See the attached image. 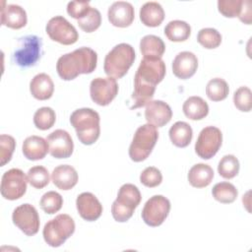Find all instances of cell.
I'll list each match as a JSON object with an SVG mask.
<instances>
[{
  "mask_svg": "<svg viewBox=\"0 0 252 252\" xmlns=\"http://www.w3.org/2000/svg\"><path fill=\"white\" fill-rule=\"evenodd\" d=\"M165 71V63L161 58H143L134 77V104L131 108L145 106L152 100L156 86L162 81Z\"/></svg>",
  "mask_w": 252,
  "mask_h": 252,
  "instance_id": "1",
  "label": "cell"
},
{
  "mask_svg": "<svg viewBox=\"0 0 252 252\" xmlns=\"http://www.w3.org/2000/svg\"><path fill=\"white\" fill-rule=\"evenodd\" d=\"M97 54L90 47H80L60 56L56 63L59 77L71 81L81 74H91L96 68Z\"/></svg>",
  "mask_w": 252,
  "mask_h": 252,
  "instance_id": "2",
  "label": "cell"
},
{
  "mask_svg": "<svg viewBox=\"0 0 252 252\" xmlns=\"http://www.w3.org/2000/svg\"><path fill=\"white\" fill-rule=\"evenodd\" d=\"M99 114L92 108L76 109L70 116V123L75 128L77 137L84 145H93L99 137Z\"/></svg>",
  "mask_w": 252,
  "mask_h": 252,
  "instance_id": "3",
  "label": "cell"
},
{
  "mask_svg": "<svg viewBox=\"0 0 252 252\" xmlns=\"http://www.w3.org/2000/svg\"><path fill=\"white\" fill-rule=\"evenodd\" d=\"M136 58L134 48L128 43L115 45L104 58L103 69L108 77L122 78L133 65Z\"/></svg>",
  "mask_w": 252,
  "mask_h": 252,
  "instance_id": "4",
  "label": "cell"
},
{
  "mask_svg": "<svg viewBox=\"0 0 252 252\" xmlns=\"http://www.w3.org/2000/svg\"><path fill=\"white\" fill-rule=\"evenodd\" d=\"M142 199L137 186L131 183L123 184L117 194V198L112 203L111 214L118 222L127 221L134 214Z\"/></svg>",
  "mask_w": 252,
  "mask_h": 252,
  "instance_id": "5",
  "label": "cell"
},
{
  "mask_svg": "<svg viewBox=\"0 0 252 252\" xmlns=\"http://www.w3.org/2000/svg\"><path fill=\"white\" fill-rule=\"evenodd\" d=\"M158 139V132L156 126L147 123L140 126L133 137L129 147V157L133 161L145 160L152 153Z\"/></svg>",
  "mask_w": 252,
  "mask_h": 252,
  "instance_id": "6",
  "label": "cell"
},
{
  "mask_svg": "<svg viewBox=\"0 0 252 252\" xmlns=\"http://www.w3.org/2000/svg\"><path fill=\"white\" fill-rule=\"evenodd\" d=\"M75 231V221L67 214L57 215L48 220L42 230L44 241L51 247L61 246Z\"/></svg>",
  "mask_w": 252,
  "mask_h": 252,
  "instance_id": "7",
  "label": "cell"
},
{
  "mask_svg": "<svg viewBox=\"0 0 252 252\" xmlns=\"http://www.w3.org/2000/svg\"><path fill=\"white\" fill-rule=\"evenodd\" d=\"M222 143L221 131L215 126L203 128L195 144L196 154L204 159L212 158L220 150Z\"/></svg>",
  "mask_w": 252,
  "mask_h": 252,
  "instance_id": "8",
  "label": "cell"
},
{
  "mask_svg": "<svg viewBox=\"0 0 252 252\" xmlns=\"http://www.w3.org/2000/svg\"><path fill=\"white\" fill-rule=\"evenodd\" d=\"M28 178L20 168L7 170L1 179V195L7 200H17L23 197L27 191Z\"/></svg>",
  "mask_w": 252,
  "mask_h": 252,
  "instance_id": "9",
  "label": "cell"
},
{
  "mask_svg": "<svg viewBox=\"0 0 252 252\" xmlns=\"http://www.w3.org/2000/svg\"><path fill=\"white\" fill-rule=\"evenodd\" d=\"M170 211V202L162 195L151 197L142 210V219L149 226H158L167 218Z\"/></svg>",
  "mask_w": 252,
  "mask_h": 252,
  "instance_id": "10",
  "label": "cell"
},
{
  "mask_svg": "<svg viewBox=\"0 0 252 252\" xmlns=\"http://www.w3.org/2000/svg\"><path fill=\"white\" fill-rule=\"evenodd\" d=\"M41 40L36 35H27L21 38L18 48L13 54L14 61L21 67H30L35 64L40 57Z\"/></svg>",
  "mask_w": 252,
  "mask_h": 252,
  "instance_id": "11",
  "label": "cell"
},
{
  "mask_svg": "<svg viewBox=\"0 0 252 252\" xmlns=\"http://www.w3.org/2000/svg\"><path fill=\"white\" fill-rule=\"evenodd\" d=\"M45 31L52 40L64 45L73 44L79 38L75 27L63 16H55L51 18L46 24Z\"/></svg>",
  "mask_w": 252,
  "mask_h": 252,
  "instance_id": "12",
  "label": "cell"
},
{
  "mask_svg": "<svg viewBox=\"0 0 252 252\" xmlns=\"http://www.w3.org/2000/svg\"><path fill=\"white\" fill-rule=\"evenodd\" d=\"M13 223L28 236H32L39 229V216L36 209L31 204H23L17 207L12 214Z\"/></svg>",
  "mask_w": 252,
  "mask_h": 252,
  "instance_id": "13",
  "label": "cell"
},
{
  "mask_svg": "<svg viewBox=\"0 0 252 252\" xmlns=\"http://www.w3.org/2000/svg\"><path fill=\"white\" fill-rule=\"evenodd\" d=\"M118 94V84L114 78H95L91 82L90 94L96 104L108 105Z\"/></svg>",
  "mask_w": 252,
  "mask_h": 252,
  "instance_id": "14",
  "label": "cell"
},
{
  "mask_svg": "<svg viewBox=\"0 0 252 252\" xmlns=\"http://www.w3.org/2000/svg\"><path fill=\"white\" fill-rule=\"evenodd\" d=\"M46 141L49 153L55 158H67L73 154L74 143L72 137L63 129H57L50 133Z\"/></svg>",
  "mask_w": 252,
  "mask_h": 252,
  "instance_id": "15",
  "label": "cell"
},
{
  "mask_svg": "<svg viewBox=\"0 0 252 252\" xmlns=\"http://www.w3.org/2000/svg\"><path fill=\"white\" fill-rule=\"evenodd\" d=\"M218 9L226 18L238 17L242 23L251 24V3L249 0H219Z\"/></svg>",
  "mask_w": 252,
  "mask_h": 252,
  "instance_id": "16",
  "label": "cell"
},
{
  "mask_svg": "<svg viewBox=\"0 0 252 252\" xmlns=\"http://www.w3.org/2000/svg\"><path fill=\"white\" fill-rule=\"evenodd\" d=\"M79 215L88 221L96 220L102 214V205L91 192H83L76 199Z\"/></svg>",
  "mask_w": 252,
  "mask_h": 252,
  "instance_id": "17",
  "label": "cell"
},
{
  "mask_svg": "<svg viewBox=\"0 0 252 252\" xmlns=\"http://www.w3.org/2000/svg\"><path fill=\"white\" fill-rule=\"evenodd\" d=\"M108 21L111 25L118 28L129 27L135 17L134 7L131 3L126 1L114 2L107 11Z\"/></svg>",
  "mask_w": 252,
  "mask_h": 252,
  "instance_id": "18",
  "label": "cell"
},
{
  "mask_svg": "<svg viewBox=\"0 0 252 252\" xmlns=\"http://www.w3.org/2000/svg\"><path fill=\"white\" fill-rule=\"evenodd\" d=\"M172 117V110L170 106L162 100H151L146 105L145 118L148 123L162 127L167 124Z\"/></svg>",
  "mask_w": 252,
  "mask_h": 252,
  "instance_id": "19",
  "label": "cell"
},
{
  "mask_svg": "<svg viewBox=\"0 0 252 252\" xmlns=\"http://www.w3.org/2000/svg\"><path fill=\"white\" fill-rule=\"evenodd\" d=\"M198 58L190 51L179 52L172 61V72L181 80L191 78L197 71Z\"/></svg>",
  "mask_w": 252,
  "mask_h": 252,
  "instance_id": "20",
  "label": "cell"
},
{
  "mask_svg": "<svg viewBox=\"0 0 252 252\" xmlns=\"http://www.w3.org/2000/svg\"><path fill=\"white\" fill-rule=\"evenodd\" d=\"M27 13L20 5L9 4L5 5L1 9V24L8 28L18 30L26 26L27 24Z\"/></svg>",
  "mask_w": 252,
  "mask_h": 252,
  "instance_id": "21",
  "label": "cell"
},
{
  "mask_svg": "<svg viewBox=\"0 0 252 252\" xmlns=\"http://www.w3.org/2000/svg\"><path fill=\"white\" fill-rule=\"evenodd\" d=\"M78 178L79 176L76 169L68 164L56 166L51 173L53 184L61 190L72 189L77 184Z\"/></svg>",
  "mask_w": 252,
  "mask_h": 252,
  "instance_id": "22",
  "label": "cell"
},
{
  "mask_svg": "<svg viewBox=\"0 0 252 252\" xmlns=\"http://www.w3.org/2000/svg\"><path fill=\"white\" fill-rule=\"evenodd\" d=\"M23 154L30 160L42 159L49 152L48 144L45 139L39 136H30L23 143Z\"/></svg>",
  "mask_w": 252,
  "mask_h": 252,
  "instance_id": "23",
  "label": "cell"
},
{
  "mask_svg": "<svg viewBox=\"0 0 252 252\" xmlns=\"http://www.w3.org/2000/svg\"><path fill=\"white\" fill-rule=\"evenodd\" d=\"M30 91L32 95L38 100H45L52 96L54 92V84L50 76L45 73L35 75L30 83Z\"/></svg>",
  "mask_w": 252,
  "mask_h": 252,
  "instance_id": "24",
  "label": "cell"
},
{
  "mask_svg": "<svg viewBox=\"0 0 252 252\" xmlns=\"http://www.w3.org/2000/svg\"><path fill=\"white\" fill-rule=\"evenodd\" d=\"M164 19V11L158 2H146L140 8V20L147 27H158Z\"/></svg>",
  "mask_w": 252,
  "mask_h": 252,
  "instance_id": "25",
  "label": "cell"
},
{
  "mask_svg": "<svg viewBox=\"0 0 252 252\" xmlns=\"http://www.w3.org/2000/svg\"><path fill=\"white\" fill-rule=\"evenodd\" d=\"M214 178L213 168L206 163H197L193 165L188 172L189 183L196 188L207 187Z\"/></svg>",
  "mask_w": 252,
  "mask_h": 252,
  "instance_id": "26",
  "label": "cell"
},
{
  "mask_svg": "<svg viewBox=\"0 0 252 252\" xmlns=\"http://www.w3.org/2000/svg\"><path fill=\"white\" fill-rule=\"evenodd\" d=\"M183 113L191 120H201L209 113L208 103L200 96L193 95L188 97L182 106Z\"/></svg>",
  "mask_w": 252,
  "mask_h": 252,
  "instance_id": "27",
  "label": "cell"
},
{
  "mask_svg": "<svg viewBox=\"0 0 252 252\" xmlns=\"http://www.w3.org/2000/svg\"><path fill=\"white\" fill-rule=\"evenodd\" d=\"M168 134L172 144L178 148L187 147L191 143L193 137L191 126L184 121L175 122L170 127Z\"/></svg>",
  "mask_w": 252,
  "mask_h": 252,
  "instance_id": "28",
  "label": "cell"
},
{
  "mask_svg": "<svg viewBox=\"0 0 252 252\" xmlns=\"http://www.w3.org/2000/svg\"><path fill=\"white\" fill-rule=\"evenodd\" d=\"M140 50L144 57L161 58L165 51V44L159 36L148 34L140 41Z\"/></svg>",
  "mask_w": 252,
  "mask_h": 252,
  "instance_id": "29",
  "label": "cell"
},
{
  "mask_svg": "<svg viewBox=\"0 0 252 252\" xmlns=\"http://www.w3.org/2000/svg\"><path fill=\"white\" fill-rule=\"evenodd\" d=\"M164 34L170 41H185L191 34V27L184 21H170L164 28Z\"/></svg>",
  "mask_w": 252,
  "mask_h": 252,
  "instance_id": "30",
  "label": "cell"
},
{
  "mask_svg": "<svg viewBox=\"0 0 252 252\" xmlns=\"http://www.w3.org/2000/svg\"><path fill=\"white\" fill-rule=\"evenodd\" d=\"M213 197L222 203V204H230L235 201L238 195V191L235 186L229 182H219L212 189Z\"/></svg>",
  "mask_w": 252,
  "mask_h": 252,
  "instance_id": "31",
  "label": "cell"
},
{
  "mask_svg": "<svg viewBox=\"0 0 252 252\" xmlns=\"http://www.w3.org/2000/svg\"><path fill=\"white\" fill-rule=\"evenodd\" d=\"M229 93L227 83L221 78H214L210 80L206 87V94L213 101H220L226 98Z\"/></svg>",
  "mask_w": 252,
  "mask_h": 252,
  "instance_id": "32",
  "label": "cell"
},
{
  "mask_svg": "<svg viewBox=\"0 0 252 252\" xmlns=\"http://www.w3.org/2000/svg\"><path fill=\"white\" fill-rule=\"evenodd\" d=\"M78 26L86 32H93L97 30L101 24V15L96 8H90L82 18L77 20Z\"/></svg>",
  "mask_w": 252,
  "mask_h": 252,
  "instance_id": "33",
  "label": "cell"
},
{
  "mask_svg": "<svg viewBox=\"0 0 252 252\" xmlns=\"http://www.w3.org/2000/svg\"><path fill=\"white\" fill-rule=\"evenodd\" d=\"M56 120L55 111L48 106L38 108L33 114L34 126L39 130L50 129Z\"/></svg>",
  "mask_w": 252,
  "mask_h": 252,
  "instance_id": "34",
  "label": "cell"
},
{
  "mask_svg": "<svg viewBox=\"0 0 252 252\" xmlns=\"http://www.w3.org/2000/svg\"><path fill=\"white\" fill-rule=\"evenodd\" d=\"M239 161L233 155H226L221 158L218 165L219 174L225 178L231 179L235 177L239 172Z\"/></svg>",
  "mask_w": 252,
  "mask_h": 252,
  "instance_id": "35",
  "label": "cell"
},
{
  "mask_svg": "<svg viewBox=\"0 0 252 252\" xmlns=\"http://www.w3.org/2000/svg\"><path fill=\"white\" fill-rule=\"evenodd\" d=\"M39 205L44 213L53 215L62 208L63 198L59 193L55 191H48L42 195L39 201Z\"/></svg>",
  "mask_w": 252,
  "mask_h": 252,
  "instance_id": "36",
  "label": "cell"
},
{
  "mask_svg": "<svg viewBox=\"0 0 252 252\" xmlns=\"http://www.w3.org/2000/svg\"><path fill=\"white\" fill-rule=\"evenodd\" d=\"M198 42L207 49L217 48L221 42V34L213 28H204L198 32Z\"/></svg>",
  "mask_w": 252,
  "mask_h": 252,
  "instance_id": "37",
  "label": "cell"
},
{
  "mask_svg": "<svg viewBox=\"0 0 252 252\" xmlns=\"http://www.w3.org/2000/svg\"><path fill=\"white\" fill-rule=\"evenodd\" d=\"M28 182L36 189H41L49 183V172L42 165H36L29 169L27 173Z\"/></svg>",
  "mask_w": 252,
  "mask_h": 252,
  "instance_id": "38",
  "label": "cell"
},
{
  "mask_svg": "<svg viewBox=\"0 0 252 252\" xmlns=\"http://www.w3.org/2000/svg\"><path fill=\"white\" fill-rule=\"evenodd\" d=\"M251 90L247 87L238 88L233 94V103L235 107L243 112H249L252 108Z\"/></svg>",
  "mask_w": 252,
  "mask_h": 252,
  "instance_id": "39",
  "label": "cell"
},
{
  "mask_svg": "<svg viewBox=\"0 0 252 252\" xmlns=\"http://www.w3.org/2000/svg\"><path fill=\"white\" fill-rule=\"evenodd\" d=\"M16 148L15 139L6 134H2L0 136V159L1 166H4L7 162L11 160L12 155Z\"/></svg>",
  "mask_w": 252,
  "mask_h": 252,
  "instance_id": "40",
  "label": "cell"
},
{
  "mask_svg": "<svg viewBox=\"0 0 252 252\" xmlns=\"http://www.w3.org/2000/svg\"><path fill=\"white\" fill-rule=\"evenodd\" d=\"M140 181L146 187H157L162 181V175L159 169L155 166L146 167L140 174Z\"/></svg>",
  "mask_w": 252,
  "mask_h": 252,
  "instance_id": "41",
  "label": "cell"
},
{
  "mask_svg": "<svg viewBox=\"0 0 252 252\" xmlns=\"http://www.w3.org/2000/svg\"><path fill=\"white\" fill-rule=\"evenodd\" d=\"M90 8L89 1H71L67 5V13L74 19L79 20Z\"/></svg>",
  "mask_w": 252,
  "mask_h": 252,
  "instance_id": "42",
  "label": "cell"
}]
</instances>
